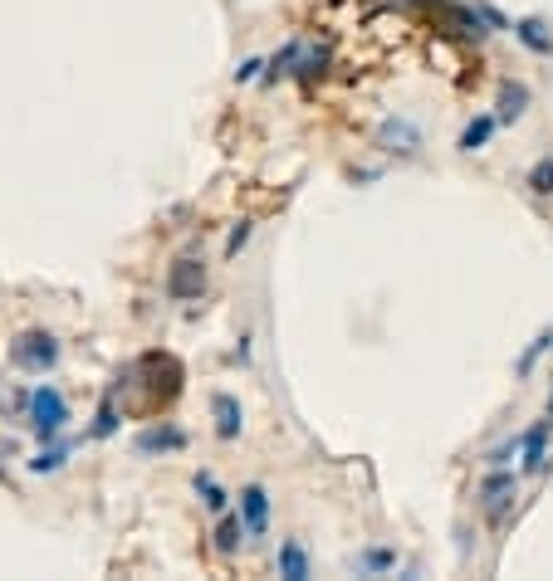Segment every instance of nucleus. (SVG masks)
I'll return each instance as SVG.
<instances>
[{"mask_svg":"<svg viewBox=\"0 0 553 581\" xmlns=\"http://www.w3.org/2000/svg\"><path fill=\"white\" fill-rule=\"evenodd\" d=\"M275 572L285 581H309L314 577V557H309V543L304 537H285L275 553Z\"/></svg>","mask_w":553,"mask_h":581,"instance_id":"obj_9","label":"nucleus"},{"mask_svg":"<svg viewBox=\"0 0 553 581\" xmlns=\"http://www.w3.org/2000/svg\"><path fill=\"white\" fill-rule=\"evenodd\" d=\"M25 426H30V435H35L39 445H49V440L65 435V430H69V400H65V391L49 386V382H39L25 396Z\"/></svg>","mask_w":553,"mask_h":581,"instance_id":"obj_1","label":"nucleus"},{"mask_svg":"<svg viewBox=\"0 0 553 581\" xmlns=\"http://www.w3.org/2000/svg\"><path fill=\"white\" fill-rule=\"evenodd\" d=\"M525 186H529V196H539V200L553 196V152H544L534 166H529V172H525Z\"/></svg>","mask_w":553,"mask_h":581,"instance_id":"obj_20","label":"nucleus"},{"mask_svg":"<svg viewBox=\"0 0 553 581\" xmlns=\"http://www.w3.org/2000/svg\"><path fill=\"white\" fill-rule=\"evenodd\" d=\"M265 65H269V59H260V55L240 59V65H235V83H255V79H265Z\"/></svg>","mask_w":553,"mask_h":581,"instance_id":"obj_23","label":"nucleus"},{"mask_svg":"<svg viewBox=\"0 0 553 581\" xmlns=\"http://www.w3.org/2000/svg\"><path fill=\"white\" fill-rule=\"evenodd\" d=\"M206 283H211L206 264L196 259V255H182V259H172V264H166L162 289H166V299H172V303H196V299L206 293Z\"/></svg>","mask_w":553,"mask_h":581,"instance_id":"obj_4","label":"nucleus"},{"mask_svg":"<svg viewBox=\"0 0 553 581\" xmlns=\"http://www.w3.org/2000/svg\"><path fill=\"white\" fill-rule=\"evenodd\" d=\"M372 142H378L388 156H402V162L422 156V147H426L422 142V128H416L412 118H402V113H396V118H382L378 132H372Z\"/></svg>","mask_w":553,"mask_h":581,"instance_id":"obj_5","label":"nucleus"},{"mask_svg":"<svg viewBox=\"0 0 553 581\" xmlns=\"http://www.w3.org/2000/svg\"><path fill=\"white\" fill-rule=\"evenodd\" d=\"M549 430H553V416L534 420V426L519 435V469H525V474H544L549 469Z\"/></svg>","mask_w":553,"mask_h":581,"instance_id":"obj_8","label":"nucleus"},{"mask_svg":"<svg viewBox=\"0 0 553 581\" xmlns=\"http://www.w3.org/2000/svg\"><path fill=\"white\" fill-rule=\"evenodd\" d=\"M69 454H74V445L69 440H49V445H39V454L25 464L30 474H59L69 464Z\"/></svg>","mask_w":553,"mask_h":581,"instance_id":"obj_19","label":"nucleus"},{"mask_svg":"<svg viewBox=\"0 0 553 581\" xmlns=\"http://www.w3.org/2000/svg\"><path fill=\"white\" fill-rule=\"evenodd\" d=\"M59 357H65V347H59L55 333H45V327H25V333H15V342H10V367H20V372H55Z\"/></svg>","mask_w":553,"mask_h":581,"instance_id":"obj_2","label":"nucleus"},{"mask_svg":"<svg viewBox=\"0 0 553 581\" xmlns=\"http://www.w3.org/2000/svg\"><path fill=\"white\" fill-rule=\"evenodd\" d=\"M549 347H553V333H539L534 342L525 347V357H519V362H515V376H529V372H534V362L549 352Z\"/></svg>","mask_w":553,"mask_h":581,"instance_id":"obj_21","label":"nucleus"},{"mask_svg":"<svg viewBox=\"0 0 553 581\" xmlns=\"http://www.w3.org/2000/svg\"><path fill=\"white\" fill-rule=\"evenodd\" d=\"M446 25H451L461 39H475V45L489 35V25H485V15H480V5H446Z\"/></svg>","mask_w":553,"mask_h":581,"instance_id":"obj_15","label":"nucleus"},{"mask_svg":"<svg viewBox=\"0 0 553 581\" xmlns=\"http://www.w3.org/2000/svg\"><path fill=\"white\" fill-rule=\"evenodd\" d=\"M250 235H255V220H235L231 235H226V259H240V249L250 245Z\"/></svg>","mask_w":553,"mask_h":581,"instance_id":"obj_22","label":"nucleus"},{"mask_svg":"<svg viewBox=\"0 0 553 581\" xmlns=\"http://www.w3.org/2000/svg\"><path fill=\"white\" fill-rule=\"evenodd\" d=\"M495 128H499V118H495V113H475V118L461 128V142H456V147H461L465 156L485 152V147H489V137H495Z\"/></svg>","mask_w":553,"mask_h":581,"instance_id":"obj_16","label":"nucleus"},{"mask_svg":"<svg viewBox=\"0 0 553 581\" xmlns=\"http://www.w3.org/2000/svg\"><path fill=\"white\" fill-rule=\"evenodd\" d=\"M515 499H519V474L509 469V464H489V474L480 479V489H475L480 513H485L495 527H505V518L515 513Z\"/></svg>","mask_w":553,"mask_h":581,"instance_id":"obj_3","label":"nucleus"},{"mask_svg":"<svg viewBox=\"0 0 553 581\" xmlns=\"http://www.w3.org/2000/svg\"><path fill=\"white\" fill-rule=\"evenodd\" d=\"M509 35L519 39V45L529 49V55H539V59H553V25L549 20H539V15H525V20H515V30Z\"/></svg>","mask_w":553,"mask_h":581,"instance_id":"obj_11","label":"nucleus"},{"mask_svg":"<svg viewBox=\"0 0 553 581\" xmlns=\"http://www.w3.org/2000/svg\"><path fill=\"white\" fill-rule=\"evenodd\" d=\"M529 103H534L529 83L505 79V83H499V93H495V118H499V123H519V118L529 113Z\"/></svg>","mask_w":553,"mask_h":581,"instance_id":"obj_12","label":"nucleus"},{"mask_svg":"<svg viewBox=\"0 0 553 581\" xmlns=\"http://www.w3.org/2000/svg\"><path fill=\"white\" fill-rule=\"evenodd\" d=\"M235 499H240V518H245V533L265 537L269 533V489L265 484H245Z\"/></svg>","mask_w":553,"mask_h":581,"instance_id":"obj_10","label":"nucleus"},{"mask_svg":"<svg viewBox=\"0 0 553 581\" xmlns=\"http://www.w3.org/2000/svg\"><path fill=\"white\" fill-rule=\"evenodd\" d=\"M240 543H250V533H245V518L240 513H221V523H216V533H211V547H216V557H231L240 553Z\"/></svg>","mask_w":553,"mask_h":581,"instance_id":"obj_13","label":"nucleus"},{"mask_svg":"<svg viewBox=\"0 0 553 581\" xmlns=\"http://www.w3.org/2000/svg\"><path fill=\"white\" fill-rule=\"evenodd\" d=\"M192 489H196V499H201V509H206V513H216V518L231 509V499H235V493H226V489H221V479H216L211 469H196V474H192Z\"/></svg>","mask_w":553,"mask_h":581,"instance_id":"obj_14","label":"nucleus"},{"mask_svg":"<svg viewBox=\"0 0 553 581\" xmlns=\"http://www.w3.org/2000/svg\"><path fill=\"white\" fill-rule=\"evenodd\" d=\"M89 435H93V440H113V435H118V382L103 391L99 416H93V430H89Z\"/></svg>","mask_w":553,"mask_h":581,"instance_id":"obj_18","label":"nucleus"},{"mask_svg":"<svg viewBox=\"0 0 553 581\" xmlns=\"http://www.w3.org/2000/svg\"><path fill=\"white\" fill-rule=\"evenodd\" d=\"M192 445V435H186L182 426H172V420H162V426H148L133 435V454H142V460H158V454H176Z\"/></svg>","mask_w":553,"mask_h":581,"instance_id":"obj_6","label":"nucleus"},{"mask_svg":"<svg viewBox=\"0 0 553 581\" xmlns=\"http://www.w3.org/2000/svg\"><path fill=\"white\" fill-rule=\"evenodd\" d=\"M353 572H358V577H388V572H396V547H362V553L353 557Z\"/></svg>","mask_w":553,"mask_h":581,"instance_id":"obj_17","label":"nucleus"},{"mask_svg":"<svg viewBox=\"0 0 553 581\" xmlns=\"http://www.w3.org/2000/svg\"><path fill=\"white\" fill-rule=\"evenodd\" d=\"M549 416H553V386H549Z\"/></svg>","mask_w":553,"mask_h":581,"instance_id":"obj_24","label":"nucleus"},{"mask_svg":"<svg viewBox=\"0 0 553 581\" xmlns=\"http://www.w3.org/2000/svg\"><path fill=\"white\" fill-rule=\"evenodd\" d=\"M211 420H216V440L235 445V440L245 435V406H240V396L216 391V396H211Z\"/></svg>","mask_w":553,"mask_h":581,"instance_id":"obj_7","label":"nucleus"}]
</instances>
